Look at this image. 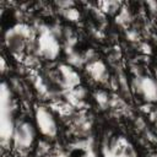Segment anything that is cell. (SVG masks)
<instances>
[{"label":"cell","mask_w":157,"mask_h":157,"mask_svg":"<svg viewBox=\"0 0 157 157\" xmlns=\"http://www.w3.org/2000/svg\"><path fill=\"white\" fill-rule=\"evenodd\" d=\"M34 128L31 123L26 120H20L15 124V130L12 135V142L13 146L17 150L26 151L32 147L34 141Z\"/></svg>","instance_id":"2"},{"label":"cell","mask_w":157,"mask_h":157,"mask_svg":"<svg viewBox=\"0 0 157 157\" xmlns=\"http://www.w3.org/2000/svg\"><path fill=\"white\" fill-rule=\"evenodd\" d=\"M137 91L147 101H157V83L150 77L137 80Z\"/></svg>","instance_id":"5"},{"label":"cell","mask_w":157,"mask_h":157,"mask_svg":"<svg viewBox=\"0 0 157 157\" xmlns=\"http://www.w3.org/2000/svg\"><path fill=\"white\" fill-rule=\"evenodd\" d=\"M52 157H67V156H65V155L60 153V155H56V156H52Z\"/></svg>","instance_id":"10"},{"label":"cell","mask_w":157,"mask_h":157,"mask_svg":"<svg viewBox=\"0 0 157 157\" xmlns=\"http://www.w3.org/2000/svg\"><path fill=\"white\" fill-rule=\"evenodd\" d=\"M96 101L101 107H105L108 104V96L104 92H97L96 93Z\"/></svg>","instance_id":"9"},{"label":"cell","mask_w":157,"mask_h":157,"mask_svg":"<svg viewBox=\"0 0 157 157\" xmlns=\"http://www.w3.org/2000/svg\"><path fill=\"white\" fill-rule=\"evenodd\" d=\"M63 15H64L67 20H70V21H76V20L80 18V13H78L75 9H72V7L63 9Z\"/></svg>","instance_id":"8"},{"label":"cell","mask_w":157,"mask_h":157,"mask_svg":"<svg viewBox=\"0 0 157 157\" xmlns=\"http://www.w3.org/2000/svg\"><path fill=\"white\" fill-rule=\"evenodd\" d=\"M59 72L61 75V81H63V85L66 86L67 88H71L74 86H76L78 82H80V77L75 72L74 69L66 66V65H61L60 69H59Z\"/></svg>","instance_id":"6"},{"label":"cell","mask_w":157,"mask_h":157,"mask_svg":"<svg viewBox=\"0 0 157 157\" xmlns=\"http://www.w3.org/2000/svg\"><path fill=\"white\" fill-rule=\"evenodd\" d=\"M34 117H36V123H37V126L39 129V131L47 136V137H54L56 135V123H55V119L54 117L52 115V113L44 108V107H37L36 108V113H34Z\"/></svg>","instance_id":"3"},{"label":"cell","mask_w":157,"mask_h":157,"mask_svg":"<svg viewBox=\"0 0 157 157\" xmlns=\"http://www.w3.org/2000/svg\"><path fill=\"white\" fill-rule=\"evenodd\" d=\"M156 126H157V119H156Z\"/></svg>","instance_id":"11"},{"label":"cell","mask_w":157,"mask_h":157,"mask_svg":"<svg viewBox=\"0 0 157 157\" xmlns=\"http://www.w3.org/2000/svg\"><path fill=\"white\" fill-rule=\"evenodd\" d=\"M38 49L39 52L49 59H54L59 54V44L52 31H43L38 38Z\"/></svg>","instance_id":"4"},{"label":"cell","mask_w":157,"mask_h":157,"mask_svg":"<svg viewBox=\"0 0 157 157\" xmlns=\"http://www.w3.org/2000/svg\"><path fill=\"white\" fill-rule=\"evenodd\" d=\"M87 71L96 81H103L105 77V66L101 61H93L87 66Z\"/></svg>","instance_id":"7"},{"label":"cell","mask_w":157,"mask_h":157,"mask_svg":"<svg viewBox=\"0 0 157 157\" xmlns=\"http://www.w3.org/2000/svg\"><path fill=\"white\" fill-rule=\"evenodd\" d=\"M11 93L6 83L1 85V142L2 145L9 144L12 140L15 124L12 120L11 108Z\"/></svg>","instance_id":"1"}]
</instances>
